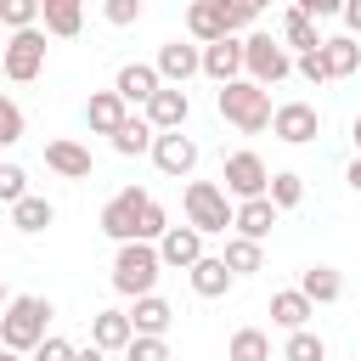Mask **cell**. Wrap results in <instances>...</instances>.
Wrapping results in <instances>:
<instances>
[{
    "mask_svg": "<svg viewBox=\"0 0 361 361\" xmlns=\"http://www.w3.org/2000/svg\"><path fill=\"white\" fill-rule=\"evenodd\" d=\"M214 107H220V118L231 124V130H243V135H259V130H271V90L265 85H254L248 73L243 79H226L220 85V96H214Z\"/></svg>",
    "mask_w": 361,
    "mask_h": 361,
    "instance_id": "1",
    "label": "cell"
},
{
    "mask_svg": "<svg viewBox=\"0 0 361 361\" xmlns=\"http://www.w3.org/2000/svg\"><path fill=\"white\" fill-rule=\"evenodd\" d=\"M51 316H56L51 299H39V293H11V305L0 310V344L28 355V350L45 338V322H51Z\"/></svg>",
    "mask_w": 361,
    "mask_h": 361,
    "instance_id": "2",
    "label": "cell"
},
{
    "mask_svg": "<svg viewBox=\"0 0 361 361\" xmlns=\"http://www.w3.org/2000/svg\"><path fill=\"white\" fill-rule=\"evenodd\" d=\"M158 271H164V254H158V243H118V254H113V288L124 293V299H141V293H152L158 288Z\"/></svg>",
    "mask_w": 361,
    "mask_h": 361,
    "instance_id": "3",
    "label": "cell"
},
{
    "mask_svg": "<svg viewBox=\"0 0 361 361\" xmlns=\"http://www.w3.org/2000/svg\"><path fill=\"white\" fill-rule=\"evenodd\" d=\"M231 214H237V203H231V192H226L220 180H192V186H186V226H197L203 237L226 231Z\"/></svg>",
    "mask_w": 361,
    "mask_h": 361,
    "instance_id": "4",
    "label": "cell"
},
{
    "mask_svg": "<svg viewBox=\"0 0 361 361\" xmlns=\"http://www.w3.org/2000/svg\"><path fill=\"white\" fill-rule=\"evenodd\" d=\"M243 73L271 90V85H282V79L293 73V56H288V45H282L276 34H248V39H243Z\"/></svg>",
    "mask_w": 361,
    "mask_h": 361,
    "instance_id": "5",
    "label": "cell"
},
{
    "mask_svg": "<svg viewBox=\"0 0 361 361\" xmlns=\"http://www.w3.org/2000/svg\"><path fill=\"white\" fill-rule=\"evenodd\" d=\"M147 203H152V192H141V186H124V192H113L107 203H102V231L113 237V243H135L141 237V220H147Z\"/></svg>",
    "mask_w": 361,
    "mask_h": 361,
    "instance_id": "6",
    "label": "cell"
},
{
    "mask_svg": "<svg viewBox=\"0 0 361 361\" xmlns=\"http://www.w3.org/2000/svg\"><path fill=\"white\" fill-rule=\"evenodd\" d=\"M237 28H248V17H243L237 0H192V6H186V34H192L197 45L226 39V34H237Z\"/></svg>",
    "mask_w": 361,
    "mask_h": 361,
    "instance_id": "7",
    "label": "cell"
},
{
    "mask_svg": "<svg viewBox=\"0 0 361 361\" xmlns=\"http://www.w3.org/2000/svg\"><path fill=\"white\" fill-rule=\"evenodd\" d=\"M0 62H6V79H17V85L39 79L45 73V28L39 23L34 28H11V39L0 45Z\"/></svg>",
    "mask_w": 361,
    "mask_h": 361,
    "instance_id": "8",
    "label": "cell"
},
{
    "mask_svg": "<svg viewBox=\"0 0 361 361\" xmlns=\"http://www.w3.org/2000/svg\"><path fill=\"white\" fill-rule=\"evenodd\" d=\"M220 180H226V192L243 203V197H265V186H271V169H265V158L259 152H226V169H220Z\"/></svg>",
    "mask_w": 361,
    "mask_h": 361,
    "instance_id": "9",
    "label": "cell"
},
{
    "mask_svg": "<svg viewBox=\"0 0 361 361\" xmlns=\"http://www.w3.org/2000/svg\"><path fill=\"white\" fill-rule=\"evenodd\" d=\"M271 135L288 141V147H305V141L322 135V113H316L310 102H282V107L271 113Z\"/></svg>",
    "mask_w": 361,
    "mask_h": 361,
    "instance_id": "10",
    "label": "cell"
},
{
    "mask_svg": "<svg viewBox=\"0 0 361 361\" xmlns=\"http://www.w3.org/2000/svg\"><path fill=\"white\" fill-rule=\"evenodd\" d=\"M152 164H158L164 175H192V169H197V141L180 135V130H158V135H152Z\"/></svg>",
    "mask_w": 361,
    "mask_h": 361,
    "instance_id": "11",
    "label": "cell"
},
{
    "mask_svg": "<svg viewBox=\"0 0 361 361\" xmlns=\"http://www.w3.org/2000/svg\"><path fill=\"white\" fill-rule=\"evenodd\" d=\"M152 68L164 73V85H186L192 73H203V51H197V45H186V39H164Z\"/></svg>",
    "mask_w": 361,
    "mask_h": 361,
    "instance_id": "12",
    "label": "cell"
},
{
    "mask_svg": "<svg viewBox=\"0 0 361 361\" xmlns=\"http://www.w3.org/2000/svg\"><path fill=\"white\" fill-rule=\"evenodd\" d=\"M186 118H192V96L180 85H158V96L147 102V124L152 130H180Z\"/></svg>",
    "mask_w": 361,
    "mask_h": 361,
    "instance_id": "13",
    "label": "cell"
},
{
    "mask_svg": "<svg viewBox=\"0 0 361 361\" xmlns=\"http://www.w3.org/2000/svg\"><path fill=\"white\" fill-rule=\"evenodd\" d=\"M45 169H56L62 180H90V147H79V141H68V135H56V141H45Z\"/></svg>",
    "mask_w": 361,
    "mask_h": 361,
    "instance_id": "14",
    "label": "cell"
},
{
    "mask_svg": "<svg viewBox=\"0 0 361 361\" xmlns=\"http://www.w3.org/2000/svg\"><path fill=\"white\" fill-rule=\"evenodd\" d=\"M158 254H164V265L192 271V265L203 259V231H197V226H169V231L158 237Z\"/></svg>",
    "mask_w": 361,
    "mask_h": 361,
    "instance_id": "15",
    "label": "cell"
},
{
    "mask_svg": "<svg viewBox=\"0 0 361 361\" xmlns=\"http://www.w3.org/2000/svg\"><path fill=\"white\" fill-rule=\"evenodd\" d=\"M186 276H192V293H197V299H226L231 282H237V271L226 265V254H203Z\"/></svg>",
    "mask_w": 361,
    "mask_h": 361,
    "instance_id": "16",
    "label": "cell"
},
{
    "mask_svg": "<svg viewBox=\"0 0 361 361\" xmlns=\"http://www.w3.org/2000/svg\"><path fill=\"white\" fill-rule=\"evenodd\" d=\"M203 73H209L214 85H226V79H243V39H237V34H226V39H209V45H203Z\"/></svg>",
    "mask_w": 361,
    "mask_h": 361,
    "instance_id": "17",
    "label": "cell"
},
{
    "mask_svg": "<svg viewBox=\"0 0 361 361\" xmlns=\"http://www.w3.org/2000/svg\"><path fill=\"white\" fill-rule=\"evenodd\" d=\"M276 214H282V209H276L271 197H243V203H237V214H231V231H237V237L265 243V237H271V226H276Z\"/></svg>",
    "mask_w": 361,
    "mask_h": 361,
    "instance_id": "18",
    "label": "cell"
},
{
    "mask_svg": "<svg viewBox=\"0 0 361 361\" xmlns=\"http://www.w3.org/2000/svg\"><path fill=\"white\" fill-rule=\"evenodd\" d=\"M158 85H164V73H158L152 62H124V68H118V79H113V90H118L124 102H141V107L158 96Z\"/></svg>",
    "mask_w": 361,
    "mask_h": 361,
    "instance_id": "19",
    "label": "cell"
},
{
    "mask_svg": "<svg viewBox=\"0 0 361 361\" xmlns=\"http://www.w3.org/2000/svg\"><path fill=\"white\" fill-rule=\"evenodd\" d=\"M124 118H130V102H124L118 90H90V102H85V124H90L96 135H113Z\"/></svg>",
    "mask_w": 361,
    "mask_h": 361,
    "instance_id": "20",
    "label": "cell"
},
{
    "mask_svg": "<svg viewBox=\"0 0 361 361\" xmlns=\"http://www.w3.org/2000/svg\"><path fill=\"white\" fill-rule=\"evenodd\" d=\"M310 316H316V299L305 293V288H282V293H271V322L276 327H310Z\"/></svg>",
    "mask_w": 361,
    "mask_h": 361,
    "instance_id": "21",
    "label": "cell"
},
{
    "mask_svg": "<svg viewBox=\"0 0 361 361\" xmlns=\"http://www.w3.org/2000/svg\"><path fill=\"white\" fill-rule=\"evenodd\" d=\"M130 338H135L130 310H96V316H90V344H102L107 355H113V350H124Z\"/></svg>",
    "mask_w": 361,
    "mask_h": 361,
    "instance_id": "22",
    "label": "cell"
},
{
    "mask_svg": "<svg viewBox=\"0 0 361 361\" xmlns=\"http://www.w3.org/2000/svg\"><path fill=\"white\" fill-rule=\"evenodd\" d=\"M39 23L56 39H73L85 28V0H39Z\"/></svg>",
    "mask_w": 361,
    "mask_h": 361,
    "instance_id": "23",
    "label": "cell"
},
{
    "mask_svg": "<svg viewBox=\"0 0 361 361\" xmlns=\"http://www.w3.org/2000/svg\"><path fill=\"white\" fill-rule=\"evenodd\" d=\"M322 56H327V73H333V79H350V73L361 68V45H355V34H333V39H322Z\"/></svg>",
    "mask_w": 361,
    "mask_h": 361,
    "instance_id": "24",
    "label": "cell"
},
{
    "mask_svg": "<svg viewBox=\"0 0 361 361\" xmlns=\"http://www.w3.org/2000/svg\"><path fill=\"white\" fill-rule=\"evenodd\" d=\"M130 322H135V333H169L175 310H169V299H158V293H141V299L130 305Z\"/></svg>",
    "mask_w": 361,
    "mask_h": 361,
    "instance_id": "25",
    "label": "cell"
},
{
    "mask_svg": "<svg viewBox=\"0 0 361 361\" xmlns=\"http://www.w3.org/2000/svg\"><path fill=\"white\" fill-rule=\"evenodd\" d=\"M51 220H56V209H51L45 197H34V192L11 203V226H17V231H28V237H39V231H45Z\"/></svg>",
    "mask_w": 361,
    "mask_h": 361,
    "instance_id": "26",
    "label": "cell"
},
{
    "mask_svg": "<svg viewBox=\"0 0 361 361\" xmlns=\"http://www.w3.org/2000/svg\"><path fill=\"white\" fill-rule=\"evenodd\" d=\"M282 45H288V51H316V45H322L316 17H305L299 6H288V17H282Z\"/></svg>",
    "mask_w": 361,
    "mask_h": 361,
    "instance_id": "27",
    "label": "cell"
},
{
    "mask_svg": "<svg viewBox=\"0 0 361 361\" xmlns=\"http://www.w3.org/2000/svg\"><path fill=\"white\" fill-rule=\"evenodd\" d=\"M299 288H305L316 305H333V299H344V276H338L333 265H310V271L299 276Z\"/></svg>",
    "mask_w": 361,
    "mask_h": 361,
    "instance_id": "28",
    "label": "cell"
},
{
    "mask_svg": "<svg viewBox=\"0 0 361 361\" xmlns=\"http://www.w3.org/2000/svg\"><path fill=\"white\" fill-rule=\"evenodd\" d=\"M152 124L147 118H124L118 130H113V152H124V158H135V152H152Z\"/></svg>",
    "mask_w": 361,
    "mask_h": 361,
    "instance_id": "29",
    "label": "cell"
},
{
    "mask_svg": "<svg viewBox=\"0 0 361 361\" xmlns=\"http://www.w3.org/2000/svg\"><path fill=\"white\" fill-rule=\"evenodd\" d=\"M226 361H271V338L259 327H237L226 344Z\"/></svg>",
    "mask_w": 361,
    "mask_h": 361,
    "instance_id": "30",
    "label": "cell"
},
{
    "mask_svg": "<svg viewBox=\"0 0 361 361\" xmlns=\"http://www.w3.org/2000/svg\"><path fill=\"white\" fill-rule=\"evenodd\" d=\"M226 265H231L237 276H254V271L265 265V248H259L254 237H226Z\"/></svg>",
    "mask_w": 361,
    "mask_h": 361,
    "instance_id": "31",
    "label": "cell"
},
{
    "mask_svg": "<svg viewBox=\"0 0 361 361\" xmlns=\"http://www.w3.org/2000/svg\"><path fill=\"white\" fill-rule=\"evenodd\" d=\"M265 197H271L276 209H299V203H305V175L276 169V175H271V186H265Z\"/></svg>",
    "mask_w": 361,
    "mask_h": 361,
    "instance_id": "32",
    "label": "cell"
},
{
    "mask_svg": "<svg viewBox=\"0 0 361 361\" xmlns=\"http://www.w3.org/2000/svg\"><path fill=\"white\" fill-rule=\"evenodd\" d=\"M282 361H327V344H322V333H310V327H293V333H288V344H282Z\"/></svg>",
    "mask_w": 361,
    "mask_h": 361,
    "instance_id": "33",
    "label": "cell"
},
{
    "mask_svg": "<svg viewBox=\"0 0 361 361\" xmlns=\"http://www.w3.org/2000/svg\"><path fill=\"white\" fill-rule=\"evenodd\" d=\"M124 361H175V355H169L164 333H135V338L124 344Z\"/></svg>",
    "mask_w": 361,
    "mask_h": 361,
    "instance_id": "34",
    "label": "cell"
},
{
    "mask_svg": "<svg viewBox=\"0 0 361 361\" xmlns=\"http://www.w3.org/2000/svg\"><path fill=\"white\" fill-rule=\"evenodd\" d=\"M39 23V0H0V28H34Z\"/></svg>",
    "mask_w": 361,
    "mask_h": 361,
    "instance_id": "35",
    "label": "cell"
},
{
    "mask_svg": "<svg viewBox=\"0 0 361 361\" xmlns=\"http://www.w3.org/2000/svg\"><path fill=\"white\" fill-rule=\"evenodd\" d=\"M23 130H28L23 107H17L11 96H0V147H17V141H23Z\"/></svg>",
    "mask_w": 361,
    "mask_h": 361,
    "instance_id": "36",
    "label": "cell"
},
{
    "mask_svg": "<svg viewBox=\"0 0 361 361\" xmlns=\"http://www.w3.org/2000/svg\"><path fill=\"white\" fill-rule=\"evenodd\" d=\"M17 197H28V169L23 164H0V203L11 209Z\"/></svg>",
    "mask_w": 361,
    "mask_h": 361,
    "instance_id": "37",
    "label": "cell"
},
{
    "mask_svg": "<svg viewBox=\"0 0 361 361\" xmlns=\"http://www.w3.org/2000/svg\"><path fill=\"white\" fill-rule=\"evenodd\" d=\"M293 73H299L305 85H327V79H333V73H327V56H322V45H316V51H299Z\"/></svg>",
    "mask_w": 361,
    "mask_h": 361,
    "instance_id": "38",
    "label": "cell"
},
{
    "mask_svg": "<svg viewBox=\"0 0 361 361\" xmlns=\"http://www.w3.org/2000/svg\"><path fill=\"white\" fill-rule=\"evenodd\" d=\"M102 17L113 28H130V23H141V0H102Z\"/></svg>",
    "mask_w": 361,
    "mask_h": 361,
    "instance_id": "39",
    "label": "cell"
},
{
    "mask_svg": "<svg viewBox=\"0 0 361 361\" xmlns=\"http://www.w3.org/2000/svg\"><path fill=\"white\" fill-rule=\"evenodd\" d=\"M28 355H34V361H73L79 350H73L68 338H56V333H45V338H39V344H34Z\"/></svg>",
    "mask_w": 361,
    "mask_h": 361,
    "instance_id": "40",
    "label": "cell"
},
{
    "mask_svg": "<svg viewBox=\"0 0 361 361\" xmlns=\"http://www.w3.org/2000/svg\"><path fill=\"white\" fill-rule=\"evenodd\" d=\"M293 6H299L305 17H316V23H322V17H338V11H344V0H293Z\"/></svg>",
    "mask_w": 361,
    "mask_h": 361,
    "instance_id": "41",
    "label": "cell"
},
{
    "mask_svg": "<svg viewBox=\"0 0 361 361\" xmlns=\"http://www.w3.org/2000/svg\"><path fill=\"white\" fill-rule=\"evenodd\" d=\"M338 17H344V34H361V0H344Z\"/></svg>",
    "mask_w": 361,
    "mask_h": 361,
    "instance_id": "42",
    "label": "cell"
},
{
    "mask_svg": "<svg viewBox=\"0 0 361 361\" xmlns=\"http://www.w3.org/2000/svg\"><path fill=\"white\" fill-rule=\"evenodd\" d=\"M237 6H243V17H248V23H254V17H259V11H265V6H271V0H237Z\"/></svg>",
    "mask_w": 361,
    "mask_h": 361,
    "instance_id": "43",
    "label": "cell"
},
{
    "mask_svg": "<svg viewBox=\"0 0 361 361\" xmlns=\"http://www.w3.org/2000/svg\"><path fill=\"white\" fill-rule=\"evenodd\" d=\"M73 361H107V350H102V344H90V350H79Z\"/></svg>",
    "mask_w": 361,
    "mask_h": 361,
    "instance_id": "44",
    "label": "cell"
},
{
    "mask_svg": "<svg viewBox=\"0 0 361 361\" xmlns=\"http://www.w3.org/2000/svg\"><path fill=\"white\" fill-rule=\"evenodd\" d=\"M344 180H350V186L361 192V152H355V164H350V175H344Z\"/></svg>",
    "mask_w": 361,
    "mask_h": 361,
    "instance_id": "45",
    "label": "cell"
},
{
    "mask_svg": "<svg viewBox=\"0 0 361 361\" xmlns=\"http://www.w3.org/2000/svg\"><path fill=\"white\" fill-rule=\"evenodd\" d=\"M350 141H355V152H361V113L350 118Z\"/></svg>",
    "mask_w": 361,
    "mask_h": 361,
    "instance_id": "46",
    "label": "cell"
},
{
    "mask_svg": "<svg viewBox=\"0 0 361 361\" xmlns=\"http://www.w3.org/2000/svg\"><path fill=\"white\" fill-rule=\"evenodd\" d=\"M0 361H23V350H6V344H0Z\"/></svg>",
    "mask_w": 361,
    "mask_h": 361,
    "instance_id": "47",
    "label": "cell"
},
{
    "mask_svg": "<svg viewBox=\"0 0 361 361\" xmlns=\"http://www.w3.org/2000/svg\"><path fill=\"white\" fill-rule=\"evenodd\" d=\"M6 305H11V293H6V276H0V310H6Z\"/></svg>",
    "mask_w": 361,
    "mask_h": 361,
    "instance_id": "48",
    "label": "cell"
},
{
    "mask_svg": "<svg viewBox=\"0 0 361 361\" xmlns=\"http://www.w3.org/2000/svg\"><path fill=\"white\" fill-rule=\"evenodd\" d=\"M0 79H6V62H0Z\"/></svg>",
    "mask_w": 361,
    "mask_h": 361,
    "instance_id": "49",
    "label": "cell"
}]
</instances>
